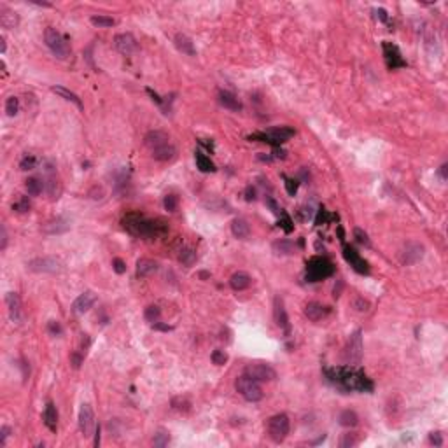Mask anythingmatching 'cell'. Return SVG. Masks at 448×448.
Masks as SVG:
<instances>
[{
	"instance_id": "1",
	"label": "cell",
	"mask_w": 448,
	"mask_h": 448,
	"mask_svg": "<svg viewBox=\"0 0 448 448\" xmlns=\"http://www.w3.org/2000/svg\"><path fill=\"white\" fill-rule=\"evenodd\" d=\"M327 380L334 383L342 391H359V392H371L373 391V382L364 375L361 370H355L352 366L333 368V370H324Z\"/></svg>"
},
{
	"instance_id": "2",
	"label": "cell",
	"mask_w": 448,
	"mask_h": 448,
	"mask_svg": "<svg viewBox=\"0 0 448 448\" xmlns=\"http://www.w3.org/2000/svg\"><path fill=\"white\" fill-rule=\"evenodd\" d=\"M123 228L133 236H142V238H151V236H159L167 233V226L163 221L158 219H147L146 216L139 212H130L123 217L121 221Z\"/></svg>"
},
{
	"instance_id": "3",
	"label": "cell",
	"mask_w": 448,
	"mask_h": 448,
	"mask_svg": "<svg viewBox=\"0 0 448 448\" xmlns=\"http://www.w3.org/2000/svg\"><path fill=\"white\" fill-rule=\"evenodd\" d=\"M334 273V266L329 259L326 257H312V259L306 263V280L310 282H319L322 278L331 277Z\"/></svg>"
},
{
	"instance_id": "4",
	"label": "cell",
	"mask_w": 448,
	"mask_h": 448,
	"mask_svg": "<svg viewBox=\"0 0 448 448\" xmlns=\"http://www.w3.org/2000/svg\"><path fill=\"white\" fill-rule=\"evenodd\" d=\"M44 41H46V46L51 49V53H53L56 58H60V60H65V58H69L70 46H69V42H67L65 37L61 35V33L58 32L56 28H53V26L46 28Z\"/></svg>"
},
{
	"instance_id": "5",
	"label": "cell",
	"mask_w": 448,
	"mask_h": 448,
	"mask_svg": "<svg viewBox=\"0 0 448 448\" xmlns=\"http://www.w3.org/2000/svg\"><path fill=\"white\" fill-rule=\"evenodd\" d=\"M235 389L244 399L250 401V403L263 399V389H261L259 382H256L247 375H242L235 380Z\"/></svg>"
},
{
	"instance_id": "6",
	"label": "cell",
	"mask_w": 448,
	"mask_h": 448,
	"mask_svg": "<svg viewBox=\"0 0 448 448\" xmlns=\"http://www.w3.org/2000/svg\"><path fill=\"white\" fill-rule=\"evenodd\" d=\"M289 429H291V422L289 417L285 415V413L273 415L268 420V436L275 443H282L287 438V434H289Z\"/></svg>"
},
{
	"instance_id": "7",
	"label": "cell",
	"mask_w": 448,
	"mask_h": 448,
	"mask_svg": "<svg viewBox=\"0 0 448 448\" xmlns=\"http://www.w3.org/2000/svg\"><path fill=\"white\" fill-rule=\"evenodd\" d=\"M345 359L350 364H359L363 359V331L357 329L350 334L345 347Z\"/></svg>"
},
{
	"instance_id": "8",
	"label": "cell",
	"mask_w": 448,
	"mask_h": 448,
	"mask_svg": "<svg viewBox=\"0 0 448 448\" xmlns=\"http://www.w3.org/2000/svg\"><path fill=\"white\" fill-rule=\"evenodd\" d=\"M244 375L250 376L256 382H272V380L277 378V371L273 370L270 364L265 363H254L245 366V373Z\"/></svg>"
},
{
	"instance_id": "9",
	"label": "cell",
	"mask_w": 448,
	"mask_h": 448,
	"mask_svg": "<svg viewBox=\"0 0 448 448\" xmlns=\"http://www.w3.org/2000/svg\"><path fill=\"white\" fill-rule=\"evenodd\" d=\"M28 270L33 273H58L61 270V263L53 256L35 257L28 263Z\"/></svg>"
},
{
	"instance_id": "10",
	"label": "cell",
	"mask_w": 448,
	"mask_h": 448,
	"mask_svg": "<svg viewBox=\"0 0 448 448\" xmlns=\"http://www.w3.org/2000/svg\"><path fill=\"white\" fill-rule=\"evenodd\" d=\"M424 245L419 244V242H408L406 245H404L403 252H401V263L406 266H412V265H417L419 261H422V257H424Z\"/></svg>"
},
{
	"instance_id": "11",
	"label": "cell",
	"mask_w": 448,
	"mask_h": 448,
	"mask_svg": "<svg viewBox=\"0 0 448 448\" xmlns=\"http://www.w3.org/2000/svg\"><path fill=\"white\" fill-rule=\"evenodd\" d=\"M79 429H81L84 438H90L91 434H93L95 429H97L93 408H91L90 404H82L81 406V412H79Z\"/></svg>"
},
{
	"instance_id": "12",
	"label": "cell",
	"mask_w": 448,
	"mask_h": 448,
	"mask_svg": "<svg viewBox=\"0 0 448 448\" xmlns=\"http://www.w3.org/2000/svg\"><path fill=\"white\" fill-rule=\"evenodd\" d=\"M343 257L350 263V266L357 273H370V266H368V263L363 259V257L359 256V252L355 250L354 247H350V245H343Z\"/></svg>"
},
{
	"instance_id": "13",
	"label": "cell",
	"mask_w": 448,
	"mask_h": 448,
	"mask_svg": "<svg viewBox=\"0 0 448 448\" xmlns=\"http://www.w3.org/2000/svg\"><path fill=\"white\" fill-rule=\"evenodd\" d=\"M383 54H385V61H387L389 69H401V67H406V61L401 58V53L398 46H394L392 42H383Z\"/></svg>"
},
{
	"instance_id": "14",
	"label": "cell",
	"mask_w": 448,
	"mask_h": 448,
	"mask_svg": "<svg viewBox=\"0 0 448 448\" xmlns=\"http://www.w3.org/2000/svg\"><path fill=\"white\" fill-rule=\"evenodd\" d=\"M144 144H146L147 149L152 152V151H156L158 147L170 144V137H168V133H165V131H161V130H152L144 137Z\"/></svg>"
},
{
	"instance_id": "15",
	"label": "cell",
	"mask_w": 448,
	"mask_h": 448,
	"mask_svg": "<svg viewBox=\"0 0 448 448\" xmlns=\"http://www.w3.org/2000/svg\"><path fill=\"white\" fill-rule=\"evenodd\" d=\"M95 303H97V294H95L93 291H86V293H82L81 296L74 301L72 310L75 314H86V312H90V310L93 308Z\"/></svg>"
},
{
	"instance_id": "16",
	"label": "cell",
	"mask_w": 448,
	"mask_h": 448,
	"mask_svg": "<svg viewBox=\"0 0 448 448\" xmlns=\"http://www.w3.org/2000/svg\"><path fill=\"white\" fill-rule=\"evenodd\" d=\"M5 305L9 310V317L12 322H21L23 319V310H21V299L16 293H7L5 294Z\"/></svg>"
},
{
	"instance_id": "17",
	"label": "cell",
	"mask_w": 448,
	"mask_h": 448,
	"mask_svg": "<svg viewBox=\"0 0 448 448\" xmlns=\"http://www.w3.org/2000/svg\"><path fill=\"white\" fill-rule=\"evenodd\" d=\"M114 46L121 54H131L137 49V41L131 33H119L114 37Z\"/></svg>"
},
{
	"instance_id": "18",
	"label": "cell",
	"mask_w": 448,
	"mask_h": 448,
	"mask_svg": "<svg viewBox=\"0 0 448 448\" xmlns=\"http://www.w3.org/2000/svg\"><path fill=\"white\" fill-rule=\"evenodd\" d=\"M327 314H329V308L321 305V303H317V301H310V303H306V306H305V315L314 322L322 321Z\"/></svg>"
},
{
	"instance_id": "19",
	"label": "cell",
	"mask_w": 448,
	"mask_h": 448,
	"mask_svg": "<svg viewBox=\"0 0 448 448\" xmlns=\"http://www.w3.org/2000/svg\"><path fill=\"white\" fill-rule=\"evenodd\" d=\"M69 223H67L65 219H61V217H56V219H51L48 221L46 224H42V231L48 233V235H60V233H65L69 231Z\"/></svg>"
},
{
	"instance_id": "20",
	"label": "cell",
	"mask_w": 448,
	"mask_h": 448,
	"mask_svg": "<svg viewBox=\"0 0 448 448\" xmlns=\"http://www.w3.org/2000/svg\"><path fill=\"white\" fill-rule=\"evenodd\" d=\"M174 42H175V48L179 49L180 53L188 54V56H195L196 54L195 42H193L186 33H177V35L174 37Z\"/></svg>"
},
{
	"instance_id": "21",
	"label": "cell",
	"mask_w": 448,
	"mask_h": 448,
	"mask_svg": "<svg viewBox=\"0 0 448 448\" xmlns=\"http://www.w3.org/2000/svg\"><path fill=\"white\" fill-rule=\"evenodd\" d=\"M250 282H252V278H250V275L245 272H236L231 275V278H229V285H231L233 291H245L250 287Z\"/></svg>"
},
{
	"instance_id": "22",
	"label": "cell",
	"mask_w": 448,
	"mask_h": 448,
	"mask_svg": "<svg viewBox=\"0 0 448 448\" xmlns=\"http://www.w3.org/2000/svg\"><path fill=\"white\" fill-rule=\"evenodd\" d=\"M156 272H158V263L156 261L147 259V257H142V259L137 261V277L139 278H146Z\"/></svg>"
},
{
	"instance_id": "23",
	"label": "cell",
	"mask_w": 448,
	"mask_h": 448,
	"mask_svg": "<svg viewBox=\"0 0 448 448\" xmlns=\"http://www.w3.org/2000/svg\"><path fill=\"white\" fill-rule=\"evenodd\" d=\"M275 322L282 329H285V333H289V319H287V314H285V308H284V301L282 298H275Z\"/></svg>"
},
{
	"instance_id": "24",
	"label": "cell",
	"mask_w": 448,
	"mask_h": 448,
	"mask_svg": "<svg viewBox=\"0 0 448 448\" xmlns=\"http://www.w3.org/2000/svg\"><path fill=\"white\" fill-rule=\"evenodd\" d=\"M219 103L223 107L229 110H242V103L240 100L231 93V91H226V90H219Z\"/></svg>"
},
{
	"instance_id": "25",
	"label": "cell",
	"mask_w": 448,
	"mask_h": 448,
	"mask_svg": "<svg viewBox=\"0 0 448 448\" xmlns=\"http://www.w3.org/2000/svg\"><path fill=\"white\" fill-rule=\"evenodd\" d=\"M152 158L156 159V161H172V159H175L177 156V149L174 144H167V146H161L158 147L156 151L151 152Z\"/></svg>"
},
{
	"instance_id": "26",
	"label": "cell",
	"mask_w": 448,
	"mask_h": 448,
	"mask_svg": "<svg viewBox=\"0 0 448 448\" xmlns=\"http://www.w3.org/2000/svg\"><path fill=\"white\" fill-rule=\"evenodd\" d=\"M231 233H233V236L244 240V238H247V236L250 235V226H249V223L245 219L236 217V219H233V223H231Z\"/></svg>"
},
{
	"instance_id": "27",
	"label": "cell",
	"mask_w": 448,
	"mask_h": 448,
	"mask_svg": "<svg viewBox=\"0 0 448 448\" xmlns=\"http://www.w3.org/2000/svg\"><path fill=\"white\" fill-rule=\"evenodd\" d=\"M266 133L272 137L275 142L280 146V144H284L285 140H289L291 137L294 135V130L293 128H289V126H278V128H272V130H268Z\"/></svg>"
},
{
	"instance_id": "28",
	"label": "cell",
	"mask_w": 448,
	"mask_h": 448,
	"mask_svg": "<svg viewBox=\"0 0 448 448\" xmlns=\"http://www.w3.org/2000/svg\"><path fill=\"white\" fill-rule=\"evenodd\" d=\"M44 424L51 432H56L58 412H56V408H54L53 403H48V406H46V410H44Z\"/></svg>"
},
{
	"instance_id": "29",
	"label": "cell",
	"mask_w": 448,
	"mask_h": 448,
	"mask_svg": "<svg viewBox=\"0 0 448 448\" xmlns=\"http://www.w3.org/2000/svg\"><path fill=\"white\" fill-rule=\"evenodd\" d=\"M272 249H273V252L275 254H282V256H293V254H296V250H298V247L291 240L273 242Z\"/></svg>"
},
{
	"instance_id": "30",
	"label": "cell",
	"mask_w": 448,
	"mask_h": 448,
	"mask_svg": "<svg viewBox=\"0 0 448 448\" xmlns=\"http://www.w3.org/2000/svg\"><path fill=\"white\" fill-rule=\"evenodd\" d=\"M51 91H53V93H56V95H60L61 98H65L67 102H72L74 105H77L79 109H82L81 98L74 93V91L67 90V88H63V86H53V88H51Z\"/></svg>"
},
{
	"instance_id": "31",
	"label": "cell",
	"mask_w": 448,
	"mask_h": 448,
	"mask_svg": "<svg viewBox=\"0 0 448 448\" xmlns=\"http://www.w3.org/2000/svg\"><path fill=\"white\" fill-rule=\"evenodd\" d=\"M25 186H26V191H28L30 196H39L46 189V182L42 179H39V177H30V179H26Z\"/></svg>"
},
{
	"instance_id": "32",
	"label": "cell",
	"mask_w": 448,
	"mask_h": 448,
	"mask_svg": "<svg viewBox=\"0 0 448 448\" xmlns=\"http://www.w3.org/2000/svg\"><path fill=\"white\" fill-rule=\"evenodd\" d=\"M18 23V18L16 14H14V11H11V9L7 7H0V25L4 26V28H14V25Z\"/></svg>"
},
{
	"instance_id": "33",
	"label": "cell",
	"mask_w": 448,
	"mask_h": 448,
	"mask_svg": "<svg viewBox=\"0 0 448 448\" xmlns=\"http://www.w3.org/2000/svg\"><path fill=\"white\" fill-rule=\"evenodd\" d=\"M195 159H196V167L200 168V172H205V174H208V172H216V165H214L212 161H210V158L205 156L203 152H196Z\"/></svg>"
},
{
	"instance_id": "34",
	"label": "cell",
	"mask_w": 448,
	"mask_h": 448,
	"mask_svg": "<svg viewBox=\"0 0 448 448\" xmlns=\"http://www.w3.org/2000/svg\"><path fill=\"white\" fill-rule=\"evenodd\" d=\"M196 259H198V256H196V250L193 247H184L182 250H180L179 261L184 266H193L196 263Z\"/></svg>"
},
{
	"instance_id": "35",
	"label": "cell",
	"mask_w": 448,
	"mask_h": 448,
	"mask_svg": "<svg viewBox=\"0 0 448 448\" xmlns=\"http://www.w3.org/2000/svg\"><path fill=\"white\" fill-rule=\"evenodd\" d=\"M340 424L343 425V427H355L359 422V417L355 412H352V410H345V412L340 413Z\"/></svg>"
},
{
	"instance_id": "36",
	"label": "cell",
	"mask_w": 448,
	"mask_h": 448,
	"mask_svg": "<svg viewBox=\"0 0 448 448\" xmlns=\"http://www.w3.org/2000/svg\"><path fill=\"white\" fill-rule=\"evenodd\" d=\"M46 191L49 193V196H51L53 200L60 196V191H61V189H60V184H58L56 177H54L53 174H49V179L46 180Z\"/></svg>"
},
{
	"instance_id": "37",
	"label": "cell",
	"mask_w": 448,
	"mask_h": 448,
	"mask_svg": "<svg viewBox=\"0 0 448 448\" xmlns=\"http://www.w3.org/2000/svg\"><path fill=\"white\" fill-rule=\"evenodd\" d=\"M144 317H146V321H149L151 324H154V322H158L159 317H161V310H159L156 305L147 306L146 312H144Z\"/></svg>"
},
{
	"instance_id": "38",
	"label": "cell",
	"mask_w": 448,
	"mask_h": 448,
	"mask_svg": "<svg viewBox=\"0 0 448 448\" xmlns=\"http://www.w3.org/2000/svg\"><path fill=\"white\" fill-rule=\"evenodd\" d=\"M90 21H91V25H95L98 28H109V26H112V25L116 23V21L109 16H91Z\"/></svg>"
},
{
	"instance_id": "39",
	"label": "cell",
	"mask_w": 448,
	"mask_h": 448,
	"mask_svg": "<svg viewBox=\"0 0 448 448\" xmlns=\"http://www.w3.org/2000/svg\"><path fill=\"white\" fill-rule=\"evenodd\" d=\"M18 110H20V100L16 97H9L7 102H5V112H7V116L9 118L16 116Z\"/></svg>"
},
{
	"instance_id": "40",
	"label": "cell",
	"mask_w": 448,
	"mask_h": 448,
	"mask_svg": "<svg viewBox=\"0 0 448 448\" xmlns=\"http://www.w3.org/2000/svg\"><path fill=\"white\" fill-rule=\"evenodd\" d=\"M12 210H16L18 214H25L30 210V201L26 196H21L20 200L16 201V203H12Z\"/></svg>"
},
{
	"instance_id": "41",
	"label": "cell",
	"mask_w": 448,
	"mask_h": 448,
	"mask_svg": "<svg viewBox=\"0 0 448 448\" xmlns=\"http://www.w3.org/2000/svg\"><path fill=\"white\" fill-rule=\"evenodd\" d=\"M35 165H37V159H35V156H32V154H26L20 161V168H21V170H33V168H35Z\"/></svg>"
},
{
	"instance_id": "42",
	"label": "cell",
	"mask_w": 448,
	"mask_h": 448,
	"mask_svg": "<svg viewBox=\"0 0 448 448\" xmlns=\"http://www.w3.org/2000/svg\"><path fill=\"white\" fill-rule=\"evenodd\" d=\"M163 205L165 208H167L168 212H175L177 210V205H179V200H177L175 195H167L163 200Z\"/></svg>"
},
{
	"instance_id": "43",
	"label": "cell",
	"mask_w": 448,
	"mask_h": 448,
	"mask_svg": "<svg viewBox=\"0 0 448 448\" xmlns=\"http://www.w3.org/2000/svg\"><path fill=\"white\" fill-rule=\"evenodd\" d=\"M280 217H282V221L278 223V226H282V229H284L285 233H291L294 229V224H293V219H291L289 216L285 212H280Z\"/></svg>"
},
{
	"instance_id": "44",
	"label": "cell",
	"mask_w": 448,
	"mask_h": 448,
	"mask_svg": "<svg viewBox=\"0 0 448 448\" xmlns=\"http://www.w3.org/2000/svg\"><path fill=\"white\" fill-rule=\"evenodd\" d=\"M168 441H170V436H168L165 431H159L158 434H154V440H152V443H154V447H167Z\"/></svg>"
},
{
	"instance_id": "45",
	"label": "cell",
	"mask_w": 448,
	"mask_h": 448,
	"mask_svg": "<svg viewBox=\"0 0 448 448\" xmlns=\"http://www.w3.org/2000/svg\"><path fill=\"white\" fill-rule=\"evenodd\" d=\"M354 236H355V240H357L361 245H364V247H370V245H371V242H370V238H368L366 231H363L361 228H355L354 229Z\"/></svg>"
},
{
	"instance_id": "46",
	"label": "cell",
	"mask_w": 448,
	"mask_h": 448,
	"mask_svg": "<svg viewBox=\"0 0 448 448\" xmlns=\"http://www.w3.org/2000/svg\"><path fill=\"white\" fill-rule=\"evenodd\" d=\"M226 361H228V355H226V352L224 350H214L212 352V363L214 364L223 366V364H226Z\"/></svg>"
},
{
	"instance_id": "47",
	"label": "cell",
	"mask_w": 448,
	"mask_h": 448,
	"mask_svg": "<svg viewBox=\"0 0 448 448\" xmlns=\"http://www.w3.org/2000/svg\"><path fill=\"white\" fill-rule=\"evenodd\" d=\"M284 180H285V189H287V193H289L291 196L296 195L298 191V186H299V182H298L296 179H289V177L284 175Z\"/></svg>"
},
{
	"instance_id": "48",
	"label": "cell",
	"mask_w": 448,
	"mask_h": 448,
	"mask_svg": "<svg viewBox=\"0 0 448 448\" xmlns=\"http://www.w3.org/2000/svg\"><path fill=\"white\" fill-rule=\"evenodd\" d=\"M331 219H336V216H329L327 214V210H324V208H321L317 214V217H315V224H326L327 221Z\"/></svg>"
},
{
	"instance_id": "49",
	"label": "cell",
	"mask_w": 448,
	"mask_h": 448,
	"mask_svg": "<svg viewBox=\"0 0 448 448\" xmlns=\"http://www.w3.org/2000/svg\"><path fill=\"white\" fill-rule=\"evenodd\" d=\"M357 436L355 434H345L343 436V440L340 441V447L342 448H348V447H354V445H357Z\"/></svg>"
},
{
	"instance_id": "50",
	"label": "cell",
	"mask_w": 448,
	"mask_h": 448,
	"mask_svg": "<svg viewBox=\"0 0 448 448\" xmlns=\"http://www.w3.org/2000/svg\"><path fill=\"white\" fill-rule=\"evenodd\" d=\"M112 268H114V272L118 275H123V273L126 272V263L123 259H119V257H116V259H112Z\"/></svg>"
},
{
	"instance_id": "51",
	"label": "cell",
	"mask_w": 448,
	"mask_h": 448,
	"mask_svg": "<svg viewBox=\"0 0 448 448\" xmlns=\"http://www.w3.org/2000/svg\"><path fill=\"white\" fill-rule=\"evenodd\" d=\"M429 441H431V445H434V447H441V445H443L441 432H431V434H429Z\"/></svg>"
},
{
	"instance_id": "52",
	"label": "cell",
	"mask_w": 448,
	"mask_h": 448,
	"mask_svg": "<svg viewBox=\"0 0 448 448\" xmlns=\"http://www.w3.org/2000/svg\"><path fill=\"white\" fill-rule=\"evenodd\" d=\"M48 329H49V333L54 334V336H56V334H61V326H60V322H58V321H51V322H49Z\"/></svg>"
},
{
	"instance_id": "53",
	"label": "cell",
	"mask_w": 448,
	"mask_h": 448,
	"mask_svg": "<svg viewBox=\"0 0 448 448\" xmlns=\"http://www.w3.org/2000/svg\"><path fill=\"white\" fill-rule=\"evenodd\" d=\"M7 247V231H5V226H0V250H5Z\"/></svg>"
},
{
	"instance_id": "54",
	"label": "cell",
	"mask_w": 448,
	"mask_h": 448,
	"mask_svg": "<svg viewBox=\"0 0 448 448\" xmlns=\"http://www.w3.org/2000/svg\"><path fill=\"white\" fill-rule=\"evenodd\" d=\"M9 434H11V427L4 425V427L0 429V447H5V441H7Z\"/></svg>"
},
{
	"instance_id": "55",
	"label": "cell",
	"mask_w": 448,
	"mask_h": 448,
	"mask_svg": "<svg viewBox=\"0 0 448 448\" xmlns=\"http://www.w3.org/2000/svg\"><path fill=\"white\" fill-rule=\"evenodd\" d=\"M375 16L378 18L380 21H383V23H387V20H389L387 11H385V9H376V11H375Z\"/></svg>"
},
{
	"instance_id": "56",
	"label": "cell",
	"mask_w": 448,
	"mask_h": 448,
	"mask_svg": "<svg viewBox=\"0 0 448 448\" xmlns=\"http://www.w3.org/2000/svg\"><path fill=\"white\" fill-rule=\"evenodd\" d=\"M266 205H268V207H270V208H272V212H273V214H277V216H278V214H280V212H282L280 208H278V205H277V203H275V201H273V200H272V198H266Z\"/></svg>"
},
{
	"instance_id": "57",
	"label": "cell",
	"mask_w": 448,
	"mask_h": 448,
	"mask_svg": "<svg viewBox=\"0 0 448 448\" xmlns=\"http://www.w3.org/2000/svg\"><path fill=\"white\" fill-rule=\"evenodd\" d=\"M245 200H247V201H254V200H256V191H254L252 188H247V191H245Z\"/></svg>"
},
{
	"instance_id": "58",
	"label": "cell",
	"mask_w": 448,
	"mask_h": 448,
	"mask_svg": "<svg viewBox=\"0 0 448 448\" xmlns=\"http://www.w3.org/2000/svg\"><path fill=\"white\" fill-rule=\"evenodd\" d=\"M152 329H158V331H170L172 327H170V326H165V324H159V321H158V322H154V324H152Z\"/></svg>"
},
{
	"instance_id": "59",
	"label": "cell",
	"mask_w": 448,
	"mask_h": 448,
	"mask_svg": "<svg viewBox=\"0 0 448 448\" xmlns=\"http://www.w3.org/2000/svg\"><path fill=\"white\" fill-rule=\"evenodd\" d=\"M81 361H82L81 355L72 354V364H74V368H79V366H81Z\"/></svg>"
},
{
	"instance_id": "60",
	"label": "cell",
	"mask_w": 448,
	"mask_h": 448,
	"mask_svg": "<svg viewBox=\"0 0 448 448\" xmlns=\"http://www.w3.org/2000/svg\"><path fill=\"white\" fill-rule=\"evenodd\" d=\"M447 168H448L447 165H443V167L440 168V175L443 177V179H447Z\"/></svg>"
},
{
	"instance_id": "61",
	"label": "cell",
	"mask_w": 448,
	"mask_h": 448,
	"mask_svg": "<svg viewBox=\"0 0 448 448\" xmlns=\"http://www.w3.org/2000/svg\"><path fill=\"white\" fill-rule=\"evenodd\" d=\"M0 46H2V53H5V39L0 37Z\"/></svg>"
},
{
	"instance_id": "62",
	"label": "cell",
	"mask_w": 448,
	"mask_h": 448,
	"mask_svg": "<svg viewBox=\"0 0 448 448\" xmlns=\"http://www.w3.org/2000/svg\"><path fill=\"white\" fill-rule=\"evenodd\" d=\"M200 277H201V278H208V277H210V275H208L207 272H201V273H200Z\"/></svg>"
}]
</instances>
